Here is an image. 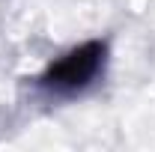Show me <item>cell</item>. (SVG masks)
<instances>
[{
	"mask_svg": "<svg viewBox=\"0 0 155 152\" xmlns=\"http://www.w3.org/2000/svg\"><path fill=\"white\" fill-rule=\"evenodd\" d=\"M101 66H104V45L101 42H87L75 51H69L60 63H54L42 81L54 90H81L98 75Z\"/></svg>",
	"mask_w": 155,
	"mask_h": 152,
	"instance_id": "6da1fadb",
	"label": "cell"
}]
</instances>
